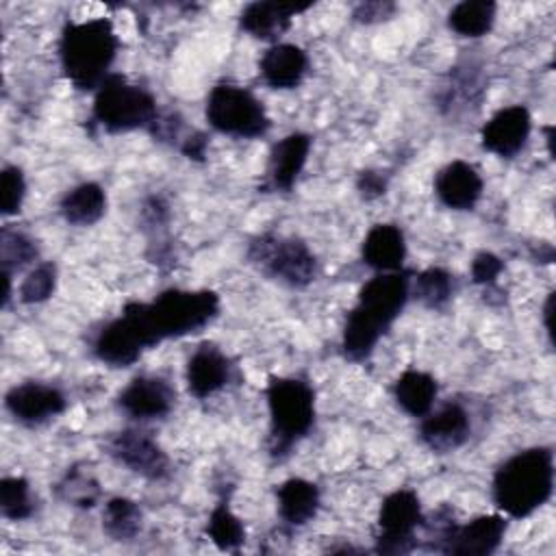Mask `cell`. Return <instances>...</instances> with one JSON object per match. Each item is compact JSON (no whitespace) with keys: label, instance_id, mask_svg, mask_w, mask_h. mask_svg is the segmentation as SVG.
<instances>
[{"label":"cell","instance_id":"5","mask_svg":"<svg viewBox=\"0 0 556 556\" xmlns=\"http://www.w3.org/2000/svg\"><path fill=\"white\" fill-rule=\"evenodd\" d=\"M269 413V456L282 460L315 426V389L298 376H269L265 387Z\"/></svg>","mask_w":556,"mask_h":556},{"label":"cell","instance_id":"10","mask_svg":"<svg viewBox=\"0 0 556 556\" xmlns=\"http://www.w3.org/2000/svg\"><path fill=\"white\" fill-rule=\"evenodd\" d=\"M424 523L421 500L413 489L391 491L378 508L376 554L404 556L419 547L417 528Z\"/></svg>","mask_w":556,"mask_h":556},{"label":"cell","instance_id":"1","mask_svg":"<svg viewBox=\"0 0 556 556\" xmlns=\"http://www.w3.org/2000/svg\"><path fill=\"white\" fill-rule=\"evenodd\" d=\"M219 308V295L211 289H165L150 302L124 304L117 317L96 330L91 352L109 367H130L159 343L200 332Z\"/></svg>","mask_w":556,"mask_h":556},{"label":"cell","instance_id":"36","mask_svg":"<svg viewBox=\"0 0 556 556\" xmlns=\"http://www.w3.org/2000/svg\"><path fill=\"white\" fill-rule=\"evenodd\" d=\"M393 11H395V4L391 2H363L354 9V20L361 24H374V22L389 20Z\"/></svg>","mask_w":556,"mask_h":556},{"label":"cell","instance_id":"29","mask_svg":"<svg viewBox=\"0 0 556 556\" xmlns=\"http://www.w3.org/2000/svg\"><path fill=\"white\" fill-rule=\"evenodd\" d=\"M206 536L217 549L237 552L245 543V526L226 502H219L208 515Z\"/></svg>","mask_w":556,"mask_h":556},{"label":"cell","instance_id":"25","mask_svg":"<svg viewBox=\"0 0 556 556\" xmlns=\"http://www.w3.org/2000/svg\"><path fill=\"white\" fill-rule=\"evenodd\" d=\"M497 17V4L491 0H463L447 13V26L469 39L484 37Z\"/></svg>","mask_w":556,"mask_h":556},{"label":"cell","instance_id":"27","mask_svg":"<svg viewBox=\"0 0 556 556\" xmlns=\"http://www.w3.org/2000/svg\"><path fill=\"white\" fill-rule=\"evenodd\" d=\"M456 289L454 274L443 267H428L410 278V295H415L426 308L441 311L447 306Z\"/></svg>","mask_w":556,"mask_h":556},{"label":"cell","instance_id":"33","mask_svg":"<svg viewBox=\"0 0 556 556\" xmlns=\"http://www.w3.org/2000/svg\"><path fill=\"white\" fill-rule=\"evenodd\" d=\"M26 198V176L17 165H4L0 174V213L17 215Z\"/></svg>","mask_w":556,"mask_h":556},{"label":"cell","instance_id":"28","mask_svg":"<svg viewBox=\"0 0 556 556\" xmlns=\"http://www.w3.org/2000/svg\"><path fill=\"white\" fill-rule=\"evenodd\" d=\"M54 491L61 502H65L67 506L83 508V510L93 508L102 495V489H100V482L96 480V476L80 467H70L63 473V478L56 482Z\"/></svg>","mask_w":556,"mask_h":556},{"label":"cell","instance_id":"13","mask_svg":"<svg viewBox=\"0 0 556 556\" xmlns=\"http://www.w3.org/2000/svg\"><path fill=\"white\" fill-rule=\"evenodd\" d=\"M115 402L128 419L152 421L172 413L176 404V391L163 376L139 374L128 380V384L117 393Z\"/></svg>","mask_w":556,"mask_h":556},{"label":"cell","instance_id":"19","mask_svg":"<svg viewBox=\"0 0 556 556\" xmlns=\"http://www.w3.org/2000/svg\"><path fill=\"white\" fill-rule=\"evenodd\" d=\"M313 4H287V2H250L239 13V28L258 41H269L271 46L291 28L298 13L311 9Z\"/></svg>","mask_w":556,"mask_h":556},{"label":"cell","instance_id":"8","mask_svg":"<svg viewBox=\"0 0 556 556\" xmlns=\"http://www.w3.org/2000/svg\"><path fill=\"white\" fill-rule=\"evenodd\" d=\"M430 532V549L454 556H489L500 549L508 521L506 515H478L467 523H456L454 510L439 508L426 521Z\"/></svg>","mask_w":556,"mask_h":556},{"label":"cell","instance_id":"32","mask_svg":"<svg viewBox=\"0 0 556 556\" xmlns=\"http://www.w3.org/2000/svg\"><path fill=\"white\" fill-rule=\"evenodd\" d=\"M56 282H59L56 265L52 261L37 263L20 282L17 298L22 304H41L54 295Z\"/></svg>","mask_w":556,"mask_h":556},{"label":"cell","instance_id":"34","mask_svg":"<svg viewBox=\"0 0 556 556\" xmlns=\"http://www.w3.org/2000/svg\"><path fill=\"white\" fill-rule=\"evenodd\" d=\"M502 271L504 261L493 252H478L471 261V280L480 287H495Z\"/></svg>","mask_w":556,"mask_h":556},{"label":"cell","instance_id":"37","mask_svg":"<svg viewBox=\"0 0 556 556\" xmlns=\"http://www.w3.org/2000/svg\"><path fill=\"white\" fill-rule=\"evenodd\" d=\"M206 137L202 132H193L189 137H185L180 141V152L187 156V159H193V161H202L204 154H206Z\"/></svg>","mask_w":556,"mask_h":556},{"label":"cell","instance_id":"26","mask_svg":"<svg viewBox=\"0 0 556 556\" xmlns=\"http://www.w3.org/2000/svg\"><path fill=\"white\" fill-rule=\"evenodd\" d=\"M143 528L141 506L130 497H109L102 508V530L113 541H132Z\"/></svg>","mask_w":556,"mask_h":556},{"label":"cell","instance_id":"21","mask_svg":"<svg viewBox=\"0 0 556 556\" xmlns=\"http://www.w3.org/2000/svg\"><path fill=\"white\" fill-rule=\"evenodd\" d=\"M361 258L367 267L378 271L404 269L406 239L395 224H376L369 228L361 243Z\"/></svg>","mask_w":556,"mask_h":556},{"label":"cell","instance_id":"11","mask_svg":"<svg viewBox=\"0 0 556 556\" xmlns=\"http://www.w3.org/2000/svg\"><path fill=\"white\" fill-rule=\"evenodd\" d=\"M104 450L119 467L152 482L165 480L172 471V463L165 450L152 434L139 428H124L113 432L106 439Z\"/></svg>","mask_w":556,"mask_h":556},{"label":"cell","instance_id":"23","mask_svg":"<svg viewBox=\"0 0 556 556\" xmlns=\"http://www.w3.org/2000/svg\"><path fill=\"white\" fill-rule=\"evenodd\" d=\"M391 395L406 415L421 419L434 406L439 395V384L432 374L410 367L395 378L391 387Z\"/></svg>","mask_w":556,"mask_h":556},{"label":"cell","instance_id":"24","mask_svg":"<svg viewBox=\"0 0 556 556\" xmlns=\"http://www.w3.org/2000/svg\"><path fill=\"white\" fill-rule=\"evenodd\" d=\"M59 213L70 226L87 228L98 224L106 213V191L102 185L87 180L70 191L59 202Z\"/></svg>","mask_w":556,"mask_h":556},{"label":"cell","instance_id":"20","mask_svg":"<svg viewBox=\"0 0 556 556\" xmlns=\"http://www.w3.org/2000/svg\"><path fill=\"white\" fill-rule=\"evenodd\" d=\"M258 72L263 83L271 89H295L308 72V54L295 43L278 41L263 52Z\"/></svg>","mask_w":556,"mask_h":556},{"label":"cell","instance_id":"35","mask_svg":"<svg viewBox=\"0 0 556 556\" xmlns=\"http://www.w3.org/2000/svg\"><path fill=\"white\" fill-rule=\"evenodd\" d=\"M387 185H389V178L380 169H363L356 176V191L365 200H374V198L384 195Z\"/></svg>","mask_w":556,"mask_h":556},{"label":"cell","instance_id":"17","mask_svg":"<svg viewBox=\"0 0 556 556\" xmlns=\"http://www.w3.org/2000/svg\"><path fill=\"white\" fill-rule=\"evenodd\" d=\"M232 378L230 358L211 341L200 343L187 358L185 382L195 400L219 393Z\"/></svg>","mask_w":556,"mask_h":556},{"label":"cell","instance_id":"9","mask_svg":"<svg viewBox=\"0 0 556 556\" xmlns=\"http://www.w3.org/2000/svg\"><path fill=\"white\" fill-rule=\"evenodd\" d=\"M206 122L213 130L235 139H258L271 128L265 104L245 87L217 83L204 104Z\"/></svg>","mask_w":556,"mask_h":556},{"label":"cell","instance_id":"30","mask_svg":"<svg viewBox=\"0 0 556 556\" xmlns=\"http://www.w3.org/2000/svg\"><path fill=\"white\" fill-rule=\"evenodd\" d=\"M39 256V245L37 241L17 230V228H11V226H4L0 230V265H2V271H20L24 269L26 265L35 263Z\"/></svg>","mask_w":556,"mask_h":556},{"label":"cell","instance_id":"38","mask_svg":"<svg viewBox=\"0 0 556 556\" xmlns=\"http://www.w3.org/2000/svg\"><path fill=\"white\" fill-rule=\"evenodd\" d=\"M552 308H554V291L547 295L545 300V306H543V317H545V332L552 341Z\"/></svg>","mask_w":556,"mask_h":556},{"label":"cell","instance_id":"12","mask_svg":"<svg viewBox=\"0 0 556 556\" xmlns=\"http://www.w3.org/2000/svg\"><path fill=\"white\" fill-rule=\"evenodd\" d=\"M7 413L22 426H41L67 408V395L56 387L39 380L13 384L4 395Z\"/></svg>","mask_w":556,"mask_h":556},{"label":"cell","instance_id":"16","mask_svg":"<svg viewBox=\"0 0 556 556\" xmlns=\"http://www.w3.org/2000/svg\"><path fill=\"white\" fill-rule=\"evenodd\" d=\"M532 115L523 104H510L500 109L489 117V122L480 130V143L486 152L513 159L519 154L530 137Z\"/></svg>","mask_w":556,"mask_h":556},{"label":"cell","instance_id":"14","mask_svg":"<svg viewBox=\"0 0 556 556\" xmlns=\"http://www.w3.org/2000/svg\"><path fill=\"white\" fill-rule=\"evenodd\" d=\"M471 437L469 410L450 400L439 408H430L419 421V441L434 454H450L463 447Z\"/></svg>","mask_w":556,"mask_h":556},{"label":"cell","instance_id":"2","mask_svg":"<svg viewBox=\"0 0 556 556\" xmlns=\"http://www.w3.org/2000/svg\"><path fill=\"white\" fill-rule=\"evenodd\" d=\"M410 300V271H378L369 278L354 306L345 315L341 352L352 363L367 361L378 341L391 330L393 321L402 315L406 302Z\"/></svg>","mask_w":556,"mask_h":556},{"label":"cell","instance_id":"18","mask_svg":"<svg viewBox=\"0 0 556 556\" xmlns=\"http://www.w3.org/2000/svg\"><path fill=\"white\" fill-rule=\"evenodd\" d=\"M484 191V180L480 172L463 161H450L434 176V195L437 200L452 211H471Z\"/></svg>","mask_w":556,"mask_h":556},{"label":"cell","instance_id":"15","mask_svg":"<svg viewBox=\"0 0 556 556\" xmlns=\"http://www.w3.org/2000/svg\"><path fill=\"white\" fill-rule=\"evenodd\" d=\"M311 148H313V137L302 130L289 132L282 139H278L269 150L263 189H269L276 193H289L306 167Z\"/></svg>","mask_w":556,"mask_h":556},{"label":"cell","instance_id":"4","mask_svg":"<svg viewBox=\"0 0 556 556\" xmlns=\"http://www.w3.org/2000/svg\"><path fill=\"white\" fill-rule=\"evenodd\" d=\"M119 50V37L109 17L65 22L59 37V65L78 91H96Z\"/></svg>","mask_w":556,"mask_h":556},{"label":"cell","instance_id":"31","mask_svg":"<svg viewBox=\"0 0 556 556\" xmlns=\"http://www.w3.org/2000/svg\"><path fill=\"white\" fill-rule=\"evenodd\" d=\"M0 513L4 519L24 521L35 513L30 482L22 476H4L0 480Z\"/></svg>","mask_w":556,"mask_h":556},{"label":"cell","instance_id":"3","mask_svg":"<svg viewBox=\"0 0 556 556\" xmlns=\"http://www.w3.org/2000/svg\"><path fill=\"white\" fill-rule=\"evenodd\" d=\"M554 493V452L547 445L526 447L508 456L491 478V497L510 519L530 517Z\"/></svg>","mask_w":556,"mask_h":556},{"label":"cell","instance_id":"7","mask_svg":"<svg viewBox=\"0 0 556 556\" xmlns=\"http://www.w3.org/2000/svg\"><path fill=\"white\" fill-rule=\"evenodd\" d=\"M245 258L261 276L289 289H304L317 278V256L300 237L261 232L248 241Z\"/></svg>","mask_w":556,"mask_h":556},{"label":"cell","instance_id":"22","mask_svg":"<svg viewBox=\"0 0 556 556\" xmlns=\"http://www.w3.org/2000/svg\"><path fill=\"white\" fill-rule=\"evenodd\" d=\"M321 506L319 486L306 478H289L276 489V508L282 523L302 528L315 519Z\"/></svg>","mask_w":556,"mask_h":556},{"label":"cell","instance_id":"6","mask_svg":"<svg viewBox=\"0 0 556 556\" xmlns=\"http://www.w3.org/2000/svg\"><path fill=\"white\" fill-rule=\"evenodd\" d=\"M161 111L156 98L146 87L130 83L126 76L111 72L93 91L91 122L106 135L132 130H152Z\"/></svg>","mask_w":556,"mask_h":556}]
</instances>
